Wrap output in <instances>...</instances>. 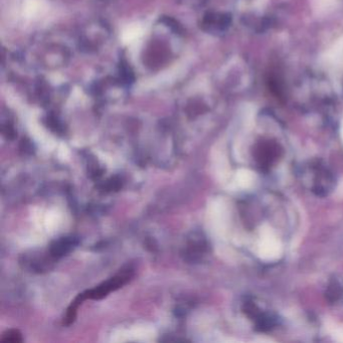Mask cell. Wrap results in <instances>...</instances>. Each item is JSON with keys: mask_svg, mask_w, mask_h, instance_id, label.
Instances as JSON below:
<instances>
[{"mask_svg": "<svg viewBox=\"0 0 343 343\" xmlns=\"http://www.w3.org/2000/svg\"><path fill=\"white\" fill-rule=\"evenodd\" d=\"M131 277H132V270L127 269L126 271H122V273H119V274L114 276L113 278H111L108 281L102 283L98 287L91 289V290H87L84 293L80 294L74 299V301L71 302V304H70L71 308L78 309L79 305L86 299L100 300V299L106 297L112 291L118 290L119 288L124 286L130 280Z\"/></svg>", "mask_w": 343, "mask_h": 343, "instance_id": "obj_1", "label": "cell"}, {"mask_svg": "<svg viewBox=\"0 0 343 343\" xmlns=\"http://www.w3.org/2000/svg\"><path fill=\"white\" fill-rule=\"evenodd\" d=\"M78 244L79 240L74 237L62 238L59 241L53 243L50 249V253L54 258H60L67 255Z\"/></svg>", "mask_w": 343, "mask_h": 343, "instance_id": "obj_2", "label": "cell"}, {"mask_svg": "<svg viewBox=\"0 0 343 343\" xmlns=\"http://www.w3.org/2000/svg\"><path fill=\"white\" fill-rule=\"evenodd\" d=\"M342 294L343 289L341 285L336 280H332L331 283L328 286L327 291H326V298H327V300L329 302H331V303L336 302L337 300L340 299Z\"/></svg>", "mask_w": 343, "mask_h": 343, "instance_id": "obj_3", "label": "cell"}, {"mask_svg": "<svg viewBox=\"0 0 343 343\" xmlns=\"http://www.w3.org/2000/svg\"><path fill=\"white\" fill-rule=\"evenodd\" d=\"M256 319V327L259 331H268L275 325V320L272 317L262 313Z\"/></svg>", "mask_w": 343, "mask_h": 343, "instance_id": "obj_4", "label": "cell"}, {"mask_svg": "<svg viewBox=\"0 0 343 343\" xmlns=\"http://www.w3.org/2000/svg\"><path fill=\"white\" fill-rule=\"evenodd\" d=\"M0 341L1 342H21L22 336H21V333L18 330L10 329V330L6 331L5 333H3Z\"/></svg>", "mask_w": 343, "mask_h": 343, "instance_id": "obj_5", "label": "cell"}]
</instances>
